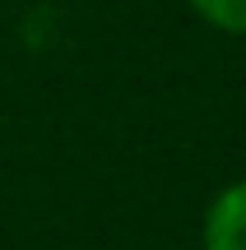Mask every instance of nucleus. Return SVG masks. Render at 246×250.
Returning a JSON list of instances; mask_svg holds the SVG:
<instances>
[{
  "label": "nucleus",
  "mask_w": 246,
  "mask_h": 250,
  "mask_svg": "<svg viewBox=\"0 0 246 250\" xmlns=\"http://www.w3.org/2000/svg\"><path fill=\"white\" fill-rule=\"evenodd\" d=\"M204 250H246V181L214 195L204 213Z\"/></svg>",
  "instance_id": "nucleus-1"
},
{
  "label": "nucleus",
  "mask_w": 246,
  "mask_h": 250,
  "mask_svg": "<svg viewBox=\"0 0 246 250\" xmlns=\"http://www.w3.org/2000/svg\"><path fill=\"white\" fill-rule=\"evenodd\" d=\"M191 9L219 33H246V0H191Z\"/></svg>",
  "instance_id": "nucleus-2"
}]
</instances>
